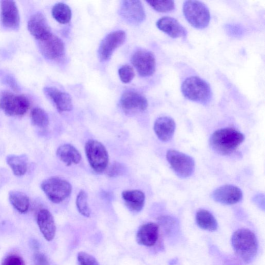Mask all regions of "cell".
I'll return each instance as SVG.
<instances>
[{
	"mask_svg": "<svg viewBox=\"0 0 265 265\" xmlns=\"http://www.w3.org/2000/svg\"><path fill=\"white\" fill-rule=\"evenodd\" d=\"M76 206L80 214L86 217H90V210L88 203V196L85 191L82 190L76 198Z\"/></svg>",
	"mask_w": 265,
	"mask_h": 265,
	"instance_id": "cell-29",
	"label": "cell"
},
{
	"mask_svg": "<svg viewBox=\"0 0 265 265\" xmlns=\"http://www.w3.org/2000/svg\"><path fill=\"white\" fill-rule=\"evenodd\" d=\"M122 197L127 208L132 212H140L145 202V196L139 190H125Z\"/></svg>",
	"mask_w": 265,
	"mask_h": 265,
	"instance_id": "cell-22",
	"label": "cell"
},
{
	"mask_svg": "<svg viewBox=\"0 0 265 265\" xmlns=\"http://www.w3.org/2000/svg\"><path fill=\"white\" fill-rule=\"evenodd\" d=\"M38 44L41 54L48 60H56L64 54L65 46L64 42L52 33L38 40Z\"/></svg>",
	"mask_w": 265,
	"mask_h": 265,
	"instance_id": "cell-9",
	"label": "cell"
},
{
	"mask_svg": "<svg viewBox=\"0 0 265 265\" xmlns=\"http://www.w3.org/2000/svg\"><path fill=\"white\" fill-rule=\"evenodd\" d=\"M28 28L30 34L40 40L52 34L51 29L45 16L36 12L29 19Z\"/></svg>",
	"mask_w": 265,
	"mask_h": 265,
	"instance_id": "cell-16",
	"label": "cell"
},
{
	"mask_svg": "<svg viewBox=\"0 0 265 265\" xmlns=\"http://www.w3.org/2000/svg\"><path fill=\"white\" fill-rule=\"evenodd\" d=\"M232 244L236 254L246 263H250L255 258L258 244L255 234L248 229H240L232 234Z\"/></svg>",
	"mask_w": 265,
	"mask_h": 265,
	"instance_id": "cell-2",
	"label": "cell"
},
{
	"mask_svg": "<svg viewBox=\"0 0 265 265\" xmlns=\"http://www.w3.org/2000/svg\"><path fill=\"white\" fill-rule=\"evenodd\" d=\"M6 84L10 86L14 90H18V86L17 82L14 80V78H13L11 76H8L6 78Z\"/></svg>",
	"mask_w": 265,
	"mask_h": 265,
	"instance_id": "cell-37",
	"label": "cell"
},
{
	"mask_svg": "<svg viewBox=\"0 0 265 265\" xmlns=\"http://www.w3.org/2000/svg\"><path fill=\"white\" fill-rule=\"evenodd\" d=\"M6 162L14 174L16 176H24L28 170V157L25 154L9 155Z\"/></svg>",
	"mask_w": 265,
	"mask_h": 265,
	"instance_id": "cell-24",
	"label": "cell"
},
{
	"mask_svg": "<svg viewBox=\"0 0 265 265\" xmlns=\"http://www.w3.org/2000/svg\"><path fill=\"white\" fill-rule=\"evenodd\" d=\"M78 265H100L94 257L84 252L78 254Z\"/></svg>",
	"mask_w": 265,
	"mask_h": 265,
	"instance_id": "cell-32",
	"label": "cell"
},
{
	"mask_svg": "<svg viewBox=\"0 0 265 265\" xmlns=\"http://www.w3.org/2000/svg\"><path fill=\"white\" fill-rule=\"evenodd\" d=\"M120 12L123 19L130 24H140L146 18V14L142 2L136 0L122 2Z\"/></svg>",
	"mask_w": 265,
	"mask_h": 265,
	"instance_id": "cell-12",
	"label": "cell"
},
{
	"mask_svg": "<svg viewBox=\"0 0 265 265\" xmlns=\"http://www.w3.org/2000/svg\"><path fill=\"white\" fill-rule=\"evenodd\" d=\"M85 152L91 167L96 172L102 173L106 170L109 156L104 145L96 140H88L85 146Z\"/></svg>",
	"mask_w": 265,
	"mask_h": 265,
	"instance_id": "cell-5",
	"label": "cell"
},
{
	"mask_svg": "<svg viewBox=\"0 0 265 265\" xmlns=\"http://www.w3.org/2000/svg\"><path fill=\"white\" fill-rule=\"evenodd\" d=\"M52 13L54 18L60 24H66L71 20V10L65 4L58 3L56 4L52 8Z\"/></svg>",
	"mask_w": 265,
	"mask_h": 265,
	"instance_id": "cell-27",
	"label": "cell"
},
{
	"mask_svg": "<svg viewBox=\"0 0 265 265\" xmlns=\"http://www.w3.org/2000/svg\"><path fill=\"white\" fill-rule=\"evenodd\" d=\"M212 196L218 202L230 205L240 202L242 199L243 194L238 186L225 185L216 189Z\"/></svg>",
	"mask_w": 265,
	"mask_h": 265,
	"instance_id": "cell-15",
	"label": "cell"
},
{
	"mask_svg": "<svg viewBox=\"0 0 265 265\" xmlns=\"http://www.w3.org/2000/svg\"><path fill=\"white\" fill-rule=\"evenodd\" d=\"M31 118L33 125L38 128H45L50 124L48 114L39 108H36L32 111Z\"/></svg>",
	"mask_w": 265,
	"mask_h": 265,
	"instance_id": "cell-28",
	"label": "cell"
},
{
	"mask_svg": "<svg viewBox=\"0 0 265 265\" xmlns=\"http://www.w3.org/2000/svg\"><path fill=\"white\" fill-rule=\"evenodd\" d=\"M228 33L234 36H240L244 34L243 28L237 24H228L226 26Z\"/></svg>",
	"mask_w": 265,
	"mask_h": 265,
	"instance_id": "cell-35",
	"label": "cell"
},
{
	"mask_svg": "<svg viewBox=\"0 0 265 265\" xmlns=\"http://www.w3.org/2000/svg\"><path fill=\"white\" fill-rule=\"evenodd\" d=\"M176 130L174 121L169 116L158 118L154 125V130L158 138L167 142L173 137Z\"/></svg>",
	"mask_w": 265,
	"mask_h": 265,
	"instance_id": "cell-21",
	"label": "cell"
},
{
	"mask_svg": "<svg viewBox=\"0 0 265 265\" xmlns=\"http://www.w3.org/2000/svg\"><path fill=\"white\" fill-rule=\"evenodd\" d=\"M156 26L160 31L174 38L186 37L187 35L186 28L172 18H161L156 22Z\"/></svg>",
	"mask_w": 265,
	"mask_h": 265,
	"instance_id": "cell-20",
	"label": "cell"
},
{
	"mask_svg": "<svg viewBox=\"0 0 265 265\" xmlns=\"http://www.w3.org/2000/svg\"><path fill=\"white\" fill-rule=\"evenodd\" d=\"M196 220L198 226L203 230L214 232L218 228V222L216 218L208 210H198L196 215Z\"/></svg>",
	"mask_w": 265,
	"mask_h": 265,
	"instance_id": "cell-25",
	"label": "cell"
},
{
	"mask_svg": "<svg viewBox=\"0 0 265 265\" xmlns=\"http://www.w3.org/2000/svg\"><path fill=\"white\" fill-rule=\"evenodd\" d=\"M1 265H26L24 260L17 255H10L2 262Z\"/></svg>",
	"mask_w": 265,
	"mask_h": 265,
	"instance_id": "cell-33",
	"label": "cell"
},
{
	"mask_svg": "<svg viewBox=\"0 0 265 265\" xmlns=\"http://www.w3.org/2000/svg\"><path fill=\"white\" fill-rule=\"evenodd\" d=\"M244 140V136L240 131L227 128L215 131L210 137V144L214 152L226 156L236 150Z\"/></svg>",
	"mask_w": 265,
	"mask_h": 265,
	"instance_id": "cell-1",
	"label": "cell"
},
{
	"mask_svg": "<svg viewBox=\"0 0 265 265\" xmlns=\"http://www.w3.org/2000/svg\"><path fill=\"white\" fill-rule=\"evenodd\" d=\"M30 106V101L24 95L6 92L2 93L0 97V110L8 116H23Z\"/></svg>",
	"mask_w": 265,
	"mask_h": 265,
	"instance_id": "cell-6",
	"label": "cell"
},
{
	"mask_svg": "<svg viewBox=\"0 0 265 265\" xmlns=\"http://www.w3.org/2000/svg\"><path fill=\"white\" fill-rule=\"evenodd\" d=\"M120 106L126 113L134 114L146 110L148 103L142 94L134 92H126L121 98Z\"/></svg>",
	"mask_w": 265,
	"mask_h": 265,
	"instance_id": "cell-14",
	"label": "cell"
},
{
	"mask_svg": "<svg viewBox=\"0 0 265 265\" xmlns=\"http://www.w3.org/2000/svg\"><path fill=\"white\" fill-rule=\"evenodd\" d=\"M36 265H50L47 257L40 253L36 254L34 256Z\"/></svg>",
	"mask_w": 265,
	"mask_h": 265,
	"instance_id": "cell-36",
	"label": "cell"
},
{
	"mask_svg": "<svg viewBox=\"0 0 265 265\" xmlns=\"http://www.w3.org/2000/svg\"><path fill=\"white\" fill-rule=\"evenodd\" d=\"M124 169L122 164L119 163H114L109 168L108 174L110 178H114L122 174Z\"/></svg>",
	"mask_w": 265,
	"mask_h": 265,
	"instance_id": "cell-34",
	"label": "cell"
},
{
	"mask_svg": "<svg viewBox=\"0 0 265 265\" xmlns=\"http://www.w3.org/2000/svg\"><path fill=\"white\" fill-rule=\"evenodd\" d=\"M166 158L176 174L186 178L192 175L195 169V162L192 157L174 150L167 152Z\"/></svg>",
	"mask_w": 265,
	"mask_h": 265,
	"instance_id": "cell-8",
	"label": "cell"
},
{
	"mask_svg": "<svg viewBox=\"0 0 265 265\" xmlns=\"http://www.w3.org/2000/svg\"><path fill=\"white\" fill-rule=\"evenodd\" d=\"M186 19L194 27L203 29L208 27L210 20V11L204 4L198 1H186L183 6Z\"/></svg>",
	"mask_w": 265,
	"mask_h": 265,
	"instance_id": "cell-4",
	"label": "cell"
},
{
	"mask_svg": "<svg viewBox=\"0 0 265 265\" xmlns=\"http://www.w3.org/2000/svg\"><path fill=\"white\" fill-rule=\"evenodd\" d=\"M37 222L44 238L48 242L52 240L55 236L56 226L51 212L46 209L40 210L38 214Z\"/></svg>",
	"mask_w": 265,
	"mask_h": 265,
	"instance_id": "cell-18",
	"label": "cell"
},
{
	"mask_svg": "<svg viewBox=\"0 0 265 265\" xmlns=\"http://www.w3.org/2000/svg\"><path fill=\"white\" fill-rule=\"evenodd\" d=\"M118 72L121 80L125 84L130 82L135 76L134 69L128 65L121 67Z\"/></svg>",
	"mask_w": 265,
	"mask_h": 265,
	"instance_id": "cell-31",
	"label": "cell"
},
{
	"mask_svg": "<svg viewBox=\"0 0 265 265\" xmlns=\"http://www.w3.org/2000/svg\"><path fill=\"white\" fill-rule=\"evenodd\" d=\"M131 62L142 77L151 76L155 72L156 58L150 52L146 50L137 51L132 56Z\"/></svg>",
	"mask_w": 265,
	"mask_h": 265,
	"instance_id": "cell-10",
	"label": "cell"
},
{
	"mask_svg": "<svg viewBox=\"0 0 265 265\" xmlns=\"http://www.w3.org/2000/svg\"><path fill=\"white\" fill-rule=\"evenodd\" d=\"M126 40V34L122 30L112 32L102 41L98 51L101 62L108 61L114 50L120 48Z\"/></svg>",
	"mask_w": 265,
	"mask_h": 265,
	"instance_id": "cell-11",
	"label": "cell"
},
{
	"mask_svg": "<svg viewBox=\"0 0 265 265\" xmlns=\"http://www.w3.org/2000/svg\"><path fill=\"white\" fill-rule=\"evenodd\" d=\"M44 92L52 101L58 112H69L72 109V100L68 94L54 86L46 87Z\"/></svg>",
	"mask_w": 265,
	"mask_h": 265,
	"instance_id": "cell-17",
	"label": "cell"
},
{
	"mask_svg": "<svg viewBox=\"0 0 265 265\" xmlns=\"http://www.w3.org/2000/svg\"><path fill=\"white\" fill-rule=\"evenodd\" d=\"M1 21L6 28L18 30L20 28V18L18 8L14 1L1 2Z\"/></svg>",
	"mask_w": 265,
	"mask_h": 265,
	"instance_id": "cell-13",
	"label": "cell"
},
{
	"mask_svg": "<svg viewBox=\"0 0 265 265\" xmlns=\"http://www.w3.org/2000/svg\"><path fill=\"white\" fill-rule=\"evenodd\" d=\"M9 200L13 207L21 213L28 212L30 200L28 196L18 190H11L9 192Z\"/></svg>",
	"mask_w": 265,
	"mask_h": 265,
	"instance_id": "cell-26",
	"label": "cell"
},
{
	"mask_svg": "<svg viewBox=\"0 0 265 265\" xmlns=\"http://www.w3.org/2000/svg\"><path fill=\"white\" fill-rule=\"evenodd\" d=\"M146 2L154 10L161 12H171L175 8L174 1H150Z\"/></svg>",
	"mask_w": 265,
	"mask_h": 265,
	"instance_id": "cell-30",
	"label": "cell"
},
{
	"mask_svg": "<svg viewBox=\"0 0 265 265\" xmlns=\"http://www.w3.org/2000/svg\"><path fill=\"white\" fill-rule=\"evenodd\" d=\"M41 188L48 199L58 204L68 198L72 192L71 184L66 180L58 178H52L44 180Z\"/></svg>",
	"mask_w": 265,
	"mask_h": 265,
	"instance_id": "cell-7",
	"label": "cell"
},
{
	"mask_svg": "<svg viewBox=\"0 0 265 265\" xmlns=\"http://www.w3.org/2000/svg\"><path fill=\"white\" fill-rule=\"evenodd\" d=\"M159 227L155 223L150 222L140 227L137 234V242L146 246H154L158 238Z\"/></svg>",
	"mask_w": 265,
	"mask_h": 265,
	"instance_id": "cell-19",
	"label": "cell"
},
{
	"mask_svg": "<svg viewBox=\"0 0 265 265\" xmlns=\"http://www.w3.org/2000/svg\"><path fill=\"white\" fill-rule=\"evenodd\" d=\"M56 156L67 166L78 164L82 160L80 152L74 146L70 144L58 147Z\"/></svg>",
	"mask_w": 265,
	"mask_h": 265,
	"instance_id": "cell-23",
	"label": "cell"
},
{
	"mask_svg": "<svg viewBox=\"0 0 265 265\" xmlns=\"http://www.w3.org/2000/svg\"><path fill=\"white\" fill-rule=\"evenodd\" d=\"M182 92L188 100L202 104H207L212 98L210 84L198 76L186 78L182 86Z\"/></svg>",
	"mask_w": 265,
	"mask_h": 265,
	"instance_id": "cell-3",
	"label": "cell"
}]
</instances>
